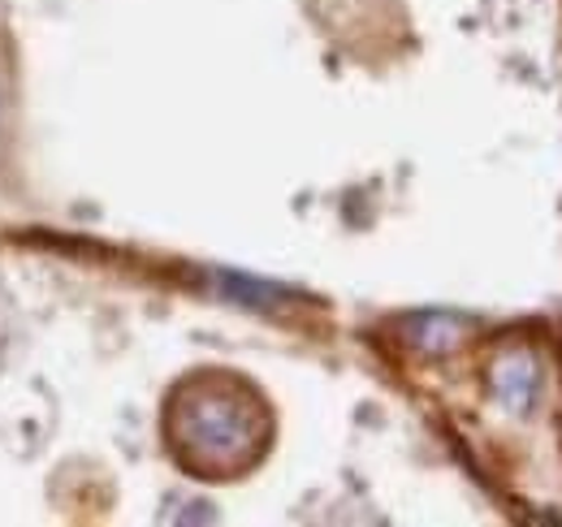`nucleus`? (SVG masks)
Masks as SVG:
<instances>
[{"label":"nucleus","mask_w":562,"mask_h":527,"mask_svg":"<svg viewBox=\"0 0 562 527\" xmlns=\"http://www.w3.org/2000/svg\"><path fill=\"white\" fill-rule=\"evenodd\" d=\"M407 341L420 350V355H454L468 337H472V321L468 316H454V312H420V316H407L403 321Z\"/></svg>","instance_id":"nucleus-3"},{"label":"nucleus","mask_w":562,"mask_h":527,"mask_svg":"<svg viewBox=\"0 0 562 527\" xmlns=\"http://www.w3.org/2000/svg\"><path fill=\"white\" fill-rule=\"evenodd\" d=\"M265 397L229 372L187 377L165 411V437L178 462L204 480H234L269 450Z\"/></svg>","instance_id":"nucleus-1"},{"label":"nucleus","mask_w":562,"mask_h":527,"mask_svg":"<svg viewBox=\"0 0 562 527\" xmlns=\"http://www.w3.org/2000/svg\"><path fill=\"white\" fill-rule=\"evenodd\" d=\"M485 385L506 415H532L541 397V359L524 341H502L485 363Z\"/></svg>","instance_id":"nucleus-2"}]
</instances>
